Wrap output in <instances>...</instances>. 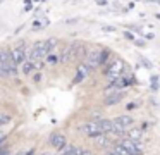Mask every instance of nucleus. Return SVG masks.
I'll use <instances>...</instances> for the list:
<instances>
[{
  "label": "nucleus",
  "mask_w": 160,
  "mask_h": 155,
  "mask_svg": "<svg viewBox=\"0 0 160 155\" xmlns=\"http://www.w3.org/2000/svg\"><path fill=\"white\" fill-rule=\"evenodd\" d=\"M0 67L7 72V76H16L19 72L18 64L12 59V52L5 50V48H0Z\"/></svg>",
  "instance_id": "obj_1"
},
{
  "label": "nucleus",
  "mask_w": 160,
  "mask_h": 155,
  "mask_svg": "<svg viewBox=\"0 0 160 155\" xmlns=\"http://www.w3.org/2000/svg\"><path fill=\"white\" fill-rule=\"evenodd\" d=\"M47 55H48V48H47V41H36L35 45H31L29 47V60L36 62V60H43V59H47Z\"/></svg>",
  "instance_id": "obj_2"
},
{
  "label": "nucleus",
  "mask_w": 160,
  "mask_h": 155,
  "mask_svg": "<svg viewBox=\"0 0 160 155\" xmlns=\"http://www.w3.org/2000/svg\"><path fill=\"white\" fill-rule=\"evenodd\" d=\"M102 52L103 50H100V48H91L86 54V57H84V64H86L91 71L102 65Z\"/></svg>",
  "instance_id": "obj_3"
},
{
  "label": "nucleus",
  "mask_w": 160,
  "mask_h": 155,
  "mask_svg": "<svg viewBox=\"0 0 160 155\" xmlns=\"http://www.w3.org/2000/svg\"><path fill=\"white\" fill-rule=\"evenodd\" d=\"M11 52H12V59H14V62L18 65L24 64L29 57V48L26 47V45H16Z\"/></svg>",
  "instance_id": "obj_4"
},
{
  "label": "nucleus",
  "mask_w": 160,
  "mask_h": 155,
  "mask_svg": "<svg viewBox=\"0 0 160 155\" xmlns=\"http://www.w3.org/2000/svg\"><path fill=\"white\" fill-rule=\"evenodd\" d=\"M124 67H126V64L121 60V59H117V60H114V62H112V64L107 67L105 74H107V78L110 79V81H114V79L121 78V74H122V71H124Z\"/></svg>",
  "instance_id": "obj_5"
},
{
  "label": "nucleus",
  "mask_w": 160,
  "mask_h": 155,
  "mask_svg": "<svg viewBox=\"0 0 160 155\" xmlns=\"http://www.w3.org/2000/svg\"><path fill=\"white\" fill-rule=\"evenodd\" d=\"M81 131H83L86 136H90V138H97V136H100V134H103V131H102V126H100V119L83 124Z\"/></svg>",
  "instance_id": "obj_6"
},
{
  "label": "nucleus",
  "mask_w": 160,
  "mask_h": 155,
  "mask_svg": "<svg viewBox=\"0 0 160 155\" xmlns=\"http://www.w3.org/2000/svg\"><path fill=\"white\" fill-rule=\"evenodd\" d=\"M48 141H50V145H52L55 150H59V152L67 147V140H66V136H64L62 133H52L50 138H48Z\"/></svg>",
  "instance_id": "obj_7"
},
{
  "label": "nucleus",
  "mask_w": 160,
  "mask_h": 155,
  "mask_svg": "<svg viewBox=\"0 0 160 155\" xmlns=\"http://www.w3.org/2000/svg\"><path fill=\"white\" fill-rule=\"evenodd\" d=\"M119 145H122V147H124L131 155H141V152H143V150H141V145H139L138 141L129 140V138H124V140H122Z\"/></svg>",
  "instance_id": "obj_8"
},
{
  "label": "nucleus",
  "mask_w": 160,
  "mask_h": 155,
  "mask_svg": "<svg viewBox=\"0 0 160 155\" xmlns=\"http://www.w3.org/2000/svg\"><path fill=\"white\" fill-rule=\"evenodd\" d=\"M122 98H124V91H119L117 90V91L107 95V98H105V105H115V103H119Z\"/></svg>",
  "instance_id": "obj_9"
},
{
  "label": "nucleus",
  "mask_w": 160,
  "mask_h": 155,
  "mask_svg": "<svg viewBox=\"0 0 160 155\" xmlns=\"http://www.w3.org/2000/svg\"><path fill=\"white\" fill-rule=\"evenodd\" d=\"M90 71H91V69L83 62V64H81L79 67H78V74H76V78H74V83H79L81 79H84L88 74H90Z\"/></svg>",
  "instance_id": "obj_10"
},
{
  "label": "nucleus",
  "mask_w": 160,
  "mask_h": 155,
  "mask_svg": "<svg viewBox=\"0 0 160 155\" xmlns=\"http://www.w3.org/2000/svg\"><path fill=\"white\" fill-rule=\"evenodd\" d=\"M128 138L129 140H132V141H141V138H143V131L139 129V127H131V129H128Z\"/></svg>",
  "instance_id": "obj_11"
},
{
  "label": "nucleus",
  "mask_w": 160,
  "mask_h": 155,
  "mask_svg": "<svg viewBox=\"0 0 160 155\" xmlns=\"http://www.w3.org/2000/svg\"><path fill=\"white\" fill-rule=\"evenodd\" d=\"M35 69H36L35 62L29 60V59L24 62V64H21V71H22V74H31V72L35 71Z\"/></svg>",
  "instance_id": "obj_12"
},
{
  "label": "nucleus",
  "mask_w": 160,
  "mask_h": 155,
  "mask_svg": "<svg viewBox=\"0 0 160 155\" xmlns=\"http://www.w3.org/2000/svg\"><path fill=\"white\" fill-rule=\"evenodd\" d=\"M47 24H48V19H47V17H40V19L33 21V29H42Z\"/></svg>",
  "instance_id": "obj_13"
},
{
  "label": "nucleus",
  "mask_w": 160,
  "mask_h": 155,
  "mask_svg": "<svg viewBox=\"0 0 160 155\" xmlns=\"http://www.w3.org/2000/svg\"><path fill=\"white\" fill-rule=\"evenodd\" d=\"M95 141H97L100 147H107V145H110V140L108 138H105V134H100V136L95 138Z\"/></svg>",
  "instance_id": "obj_14"
},
{
  "label": "nucleus",
  "mask_w": 160,
  "mask_h": 155,
  "mask_svg": "<svg viewBox=\"0 0 160 155\" xmlns=\"http://www.w3.org/2000/svg\"><path fill=\"white\" fill-rule=\"evenodd\" d=\"M47 41V48H48V54L50 52H53V48L57 47V38H48V40H45Z\"/></svg>",
  "instance_id": "obj_15"
},
{
  "label": "nucleus",
  "mask_w": 160,
  "mask_h": 155,
  "mask_svg": "<svg viewBox=\"0 0 160 155\" xmlns=\"http://www.w3.org/2000/svg\"><path fill=\"white\" fill-rule=\"evenodd\" d=\"M112 150L115 152V155H131V153H129V152L126 150L124 147H122V145H117V147H114Z\"/></svg>",
  "instance_id": "obj_16"
},
{
  "label": "nucleus",
  "mask_w": 160,
  "mask_h": 155,
  "mask_svg": "<svg viewBox=\"0 0 160 155\" xmlns=\"http://www.w3.org/2000/svg\"><path fill=\"white\" fill-rule=\"evenodd\" d=\"M57 60H59V55L53 54V52H50V54L47 55V62H48V64H55Z\"/></svg>",
  "instance_id": "obj_17"
},
{
  "label": "nucleus",
  "mask_w": 160,
  "mask_h": 155,
  "mask_svg": "<svg viewBox=\"0 0 160 155\" xmlns=\"http://www.w3.org/2000/svg\"><path fill=\"white\" fill-rule=\"evenodd\" d=\"M11 122V116H7V114H0V127L5 126V124Z\"/></svg>",
  "instance_id": "obj_18"
},
{
  "label": "nucleus",
  "mask_w": 160,
  "mask_h": 155,
  "mask_svg": "<svg viewBox=\"0 0 160 155\" xmlns=\"http://www.w3.org/2000/svg\"><path fill=\"white\" fill-rule=\"evenodd\" d=\"M126 38H128V40H131V41H134V36H132L131 33H126Z\"/></svg>",
  "instance_id": "obj_19"
},
{
  "label": "nucleus",
  "mask_w": 160,
  "mask_h": 155,
  "mask_svg": "<svg viewBox=\"0 0 160 155\" xmlns=\"http://www.w3.org/2000/svg\"><path fill=\"white\" fill-rule=\"evenodd\" d=\"M95 2H97L98 5H105V3H107V0H95Z\"/></svg>",
  "instance_id": "obj_20"
},
{
  "label": "nucleus",
  "mask_w": 160,
  "mask_h": 155,
  "mask_svg": "<svg viewBox=\"0 0 160 155\" xmlns=\"http://www.w3.org/2000/svg\"><path fill=\"white\" fill-rule=\"evenodd\" d=\"M4 138H5V133L2 129H0V141H4Z\"/></svg>",
  "instance_id": "obj_21"
},
{
  "label": "nucleus",
  "mask_w": 160,
  "mask_h": 155,
  "mask_svg": "<svg viewBox=\"0 0 160 155\" xmlns=\"http://www.w3.org/2000/svg\"><path fill=\"white\" fill-rule=\"evenodd\" d=\"M81 155H91L90 150H81Z\"/></svg>",
  "instance_id": "obj_22"
},
{
  "label": "nucleus",
  "mask_w": 160,
  "mask_h": 155,
  "mask_svg": "<svg viewBox=\"0 0 160 155\" xmlns=\"http://www.w3.org/2000/svg\"><path fill=\"white\" fill-rule=\"evenodd\" d=\"M105 155H115V152H114V150H110V152H105Z\"/></svg>",
  "instance_id": "obj_23"
},
{
  "label": "nucleus",
  "mask_w": 160,
  "mask_h": 155,
  "mask_svg": "<svg viewBox=\"0 0 160 155\" xmlns=\"http://www.w3.org/2000/svg\"><path fill=\"white\" fill-rule=\"evenodd\" d=\"M72 2H76V3H81V0H72Z\"/></svg>",
  "instance_id": "obj_24"
},
{
  "label": "nucleus",
  "mask_w": 160,
  "mask_h": 155,
  "mask_svg": "<svg viewBox=\"0 0 160 155\" xmlns=\"http://www.w3.org/2000/svg\"><path fill=\"white\" fill-rule=\"evenodd\" d=\"M47 155H50V153H47ZM52 155H57V153H52Z\"/></svg>",
  "instance_id": "obj_25"
},
{
  "label": "nucleus",
  "mask_w": 160,
  "mask_h": 155,
  "mask_svg": "<svg viewBox=\"0 0 160 155\" xmlns=\"http://www.w3.org/2000/svg\"><path fill=\"white\" fill-rule=\"evenodd\" d=\"M0 148H2V141H0Z\"/></svg>",
  "instance_id": "obj_26"
},
{
  "label": "nucleus",
  "mask_w": 160,
  "mask_h": 155,
  "mask_svg": "<svg viewBox=\"0 0 160 155\" xmlns=\"http://www.w3.org/2000/svg\"><path fill=\"white\" fill-rule=\"evenodd\" d=\"M2 2H4V0H0V3H2Z\"/></svg>",
  "instance_id": "obj_27"
}]
</instances>
